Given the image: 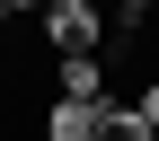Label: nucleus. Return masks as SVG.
I'll return each mask as SVG.
<instances>
[{"label":"nucleus","instance_id":"obj_7","mask_svg":"<svg viewBox=\"0 0 159 141\" xmlns=\"http://www.w3.org/2000/svg\"><path fill=\"white\" fill-rule=\"evenodd\" d=\"M0 27H9V0H0Z\"/></svg>","mask_w":159,"mask_h":141},{"label":"nucleus","instance_id":"obj_5","mask_svg":"<svg viewBox=\"0 0 159 141\" xmlns=\"http://www.w3.org/2000/svg\"><path fill=\"white\" fill-rule=\"evenodd\" d=\"M133 115H142V124L159 132V79H150V88H142V97H133Z\"/></svg>","mask_w":159,"mask_h":141},{"label":"nucleus","instance_id":"obj_6","mask_svg":"<svg viewBox=\"0 0 159 141\" xmlns=\"http://www.w3.org/2000/svg\"><path fill=\"white\" fill-rule=\"evenodd\" d=\"M115 9H124V18H150V9H159V0H115Z\"/></svg>","mask_w":159,"mask_h":141},{"label":"nucleus","instance_id":"obj_2","mask_svg":"<svg viewBox=\"0 0 159 141\" xmlns=\"http://www.w3.org/2000/svg\"><path fill=\"white\" fill-rule=\"evenodd\" d=\"M53 88H62L71 106H106V62H97V53H80V62L53 71Z\"/></svg>","mask_w":159,"mask_h":141},{"label":"nucleus","instance_id":"obj_1","mask_svg":"<svg viewBox=\"0 0 159 141\" xmlns=\"http://www.w3.org/2000/svg\"><path fill=\"white\" fill-rule=\"evenodd\" d=\"M35 27H44V44L62 53V62H80V53L106 44V9H97V0H44V18H35Z\"/></svg>","mask_w":159,"mask_h":141},{"label":"nucleus","instance_id":"obj_4","mask_svg":"<svg viewBox=\"0 0 159 141\" xmlns=\"http://www.w3.org/2000/svg\"><path fill=\"white\" fill-rule=\"evenodd\" d=\"M89 141H159V132H150L133 106H97V132H89Z\"/></svg>","mask_w":159,"mask_h":141},{"label":"nucleus","instance_id":"obj_3","mask_svg":"<svg viewBox=\"0 0 159 141\" xmlns=\"http://www.w3.org/2000/svg\"><path fill=\"white\" fill-rule=\"evenodd\" d=\"M89 132H97V106H71V97L44 106V141H89Z\"/></svg>","mask_w":159,"mask_h":141}]
</instances>
